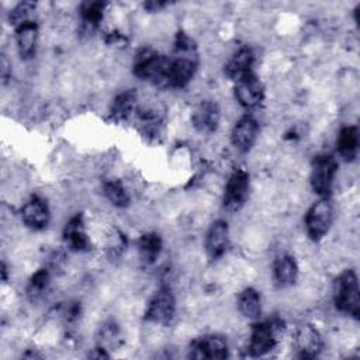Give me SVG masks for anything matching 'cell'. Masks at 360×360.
<instances>
[{"label":"cell","mask_w":360,"mask_h":360,"mask_svg":"<svg viewBox=\"0 0 360 360\" xmlns=\"http://www.w3.org/2000/svg\"><path fill=\"white\" fill-rule=\"evenodd\" d=\"M197 66V49L193 39L184 32H179L174 42L173 58H169L167 87H186L195 75Z\"/></svg>","instance_id":"6da1fadb"},{"label":"cell","mask_w":360,"mask_h":360,"mask_svg":"<svg viewBox=\"0 0 360 360\" xmlns=\"http://www.w3.org/2000/svg\"><path fill=\"white\" fill-rule=\"evenodd\" d=\"M134 75L156 86H167L169 58L152 48H142L134 58Z\"/></svg>","instance_id":"7a4b0ae2"},{"label":"cell","mask_w":360,"mask_h":360,"mask_svg":"<svg viewBox=\"0 0 360 360\" xmlns=\"http://www.w3.org/2000/svg\"><path fill=\"white\" fill-rule=\"evenodd\" d=\"M333 300L336 308L350 316L359 318L360 298L357 276L353 270L342 271L333 283Z\"/></svg>","instance_id":"3957f363"},{"label":"cell","mask_w":360,"mask_h":360,"mask_svg":"<svg viewBox=\"0 0 360 360\" xmlns=\"http://www.w3.org/2000/svg\"><path fill=\"white\" fill-rule=\"evenodd\" d=\"M338 172V162L330 155H318L311 165V187L321 198H328Z\"/></svg>","instance_id":"277c9868"},{"label":"cell","mask_w":360,"mask_h":360,"mask_svg":"<svg viewBox=\"0 0 360 360\" xmlns=\"http://www.w3.org/2000/svg\"><path fill=\"white\" fill-rule=\"evenodd\" d=\"M333 208L328 198H321L307 211L305 215V228L311 240H321L332 225Z\"/></svg>","instance_id":"5b68a950"},{"label":"cell","mask_w":360,"mask_h":360,"mask_svg":"<svg viewBox=\"0 0 360 360\" xmlns=\"http://www.w3.org/2000/svg\"><path fill=\"white\" fill-rule=\"evenodd\" d=\"M176 314V300L167 287L159 288L150 298L145 311V319L162 326L169 325Z\"/></svg>","instance_id":"8992f818"},{"label":"cell","mask_w":360,"mask_h":360,"mask_svg":"<svg viewBox=\"0 0 360 360\" xmlns=\"http://www.w3.org/2000/svg\"><path fill=\"white\" fill-rule=\"evenodd\" d=\"M280 323L274 321H264L255 323L252 326V333L249 339V353L253 357H260L273 350L277 345Z\"/></svg>","instance_id":"52a82bcc"},{"label":"cell","mask_w":360,"mask_h":360,"mask_svg":"<svg viewBox=\"0 0 360 360\" xmlns=\"http://www.w3.org/2000/svg\"><path fill=\"white\" fill-rule=\"evenodd\" d=\"M248 193H249L248 172L243 169H235L225 186L224 207L231 212L239 211L246 202Z\"/></svg>","instance_id":"ba28073f"},{"label":"cell","mask_w":360,"mask_h":360,"mask_svg":"<svg viewBox=\"0 0 360 360\" xmlns=\"http://www.w3.org/2000/svg\"><path fill=\"white\" fill-rule=\"evenodd\" d=\"M190 357L221 360L228 357V345L222 336L204 335L197 338L190 345Z\"/></svg>","instance_id":"9c48e42d"},{"label":"cell","mask_w":360,"mask_h":360,"mask_svg":"<svg viewBox=\"0 0 360 360\" xmlns=\"http://www.w3.org/2000/svg\"><path fill=\"white\" fill-rule=\"evenodd\" d=\"M235 98L242 107L255 108L264 98V87L253 73H249L235 82Z\"/></svg>","instance_id":"30bf717a"},{"label":"cell","mask_w":360,"mask_h":360,"mask_svg":"<svg viewBox=\"0 0 360 360\" xmlns=\"http://www.w3.org/2000/svg\"><path fill=\"white\" fill-rule=\"evenodd\" d=\"M259 132L257 121L250 115H243L233 125L231 132V142L239 152H248L255 145Z\"/></svg>","instance_id":"8fae6325"},{"label":"cell","mask_w":360,"mask_h":360,"mask_svg":"<svg viewBox=\"0 0 360 360\" xmlns=\"http://www.w3.org/2000/svg\"><path fill=\"white\" fill-rule=\"evenodd\" d=\"M21 219L31 229L39 231L46 228L51 219L46 201L38 195L31 197L21 208Z\"/></svg>","instance_id":"7c38bea8"},{"label":"cell","mask_w":360,"mask_h":360,"mask_svg":"<svg viewBox=\"0 0 360 360\" xmlns=\"http://www.w3.org/2000/svg\"><path fill=\"white\" fill-rule=\"evenodd\" d=\"M229 242V229L228 224L224 219H217L211 224L207 236H205V252L211 260L219 259Z\"/></svg>","instance_id":"4fadbf2b"},{"label":"cell","mask_w":360,"mask_h":360,"mask_svg":"<svg viewBox=\"0 0 360 360\" xmlns=\"http://www.w3.org/2000/svg\"><path fill=\"white\" fill-rule=\"evenodd\" d=\"M295 342L301 357H316L323 347V340L319 330L309 323L298 328Z\"/></svg>","instance_id":"5bb4252c"},{"label":"cell","mask_w":360,"mask_h":360,"mask_svg":"<svg viewBox=\"0 0 360 360\" xmlns=\"http://www.w3.org/2000/svg\"><path fill=\"white\" fill-rule=\"evenodd\" d=\"M191 122L198 132H212L219 122V108L217 103L205 100L201 101L191 115Z\"/></svg>","instance_id":"9a60e30c"},{"label":"cell","mask_w":360,"mask_h":360,"mask_svg":"<svg viewBox=\"0 0 360 360\" xmlns=\"http://www.w3.org/2000/svg\"><path fill=\"white\" fill-rule=\"evenodd\" d=\"M253 62H255V56H253V52L252 49L249 48H240L238 49L232 58L226 62L225 65V75L233 80V82H238L239 79H242L243 76L252 73V66H253Z\"/></svg>","instance_id":"2e32d148"},{"label":"cell","mask_w":360,"mask_h":360,"mask_svg":"<svg viewBox=\"0 0 360 360\" xmlns=\"http://www.w3.org/2000/svg\"><path fill=\"white\" fill-rule=\"evenodd\" d=\"M38 41V27L34 21H27L15 27V42L18 53L22 59H31L35 55Z\"/></svg>","instance_id":"e0dca14e"},{"label":"cell","mask_w":360,"mask_h":360,"mask_svg":"<svg viewBox=\"0 0 360 360\" xmlns=\"http://www.w3.org/2000/svg\"><path fill=\"white\" fill-rule=\"evenodd\" d=\"M63 239L75 250H87L90 248V239L87 236L82 215L73 217L66 224L63 229Z\"/></svg>","instance_id":"ac0fdd59"},{"label":"cell","mask_w":360,"mask_h":360,"mask_svg":"<svg viewBox=\"0 0 360 360\" xmlns=\"http://www.w3.org/2000/svg\"><path fill=\"white\" fill-rule=\"evenodd\" d=\"M298 276V266L292 256L283 255L276 259L273 266V278L278 287L291 285Z\"/></svg>","instance_id":"d6986e66"},{"label":"cell","mask_w":360,"mask_h":360,"mask_svg":"<svg viewBox=\"0 0 360 360\" xmlns=\"http://www.w3.org/2000/svg\"><path fill=\"white\" fill-rule=\"evenodd\" d=\"M338 150L346 160H353L359 149V129L354 125H347L340 129L338 141Z\"/></svg>","instance_id":"ffe728a7"},{"label":"cell","mask_w":360,"mask_h":360,"mask_svg":"<svg viewBox=\"0 0 360 360\" xmlns=\"http://www.w3.org/2000/svg\"><path fill=\"white\" fill-rule=\"evenodd\" d=\"M238 308L240 314L248 319H259L262 314V302H260V294L252 288H245L238 298Z\"/></svg>","instance_id":"44dd1931"},{"label":"cell","mask_w":360,"mask_h":360,"mask_svg":"<svg viewBox=\"0 0 360 360\" xmlns=\"http://www.w3.org/2000/svg\"><path fill=\"white\" fill-rule=\"evenodd\" d=\"M135 101H136V94L131 90L118 94L114 98L111 105V117L117 121L127 120L135 108Z\"/></svg>","instance_id":"7402d4cb"},{"label":"cell","mask_w":360,"mask_h":360,"mask_svg":"<svg viewBox=\"0 0 360 360\" xmlns=\"http://www.w3.org/2000/svg\"><path fill=\"white\" fill-rule=\"evenodd\" d=\"M139 256L142 259V262H145L146 264L153 263L160 250H162V239L158 233H145L142 235V238L139 239Z\"/></svg>","instance_id":"603a6c76"},{"label":"cell","mask_w":360,"mask_h":360,"mask_svg":"<svg viewBox=\"0 0 360 360\" xmlns=\"http://www.w3.org/2000/svg\"><path fill=\"white\" fill-rule=\"evenodd\" d=\"M104 195L115 207L124 208L129 204L128 193L125 191L124 186L117 180H110L104 183Z\"/></svg>","instance_id":"cb8c5ba5"},{"label":"cell","mask_w":360,"mask_h":360,"mask_svg":"<svg viewBox=\"0 0 360 360\" xmlns=\"http://www.w3.org/2000/svg\"><path fill=\"white\" fill-rule=\"evenodd\" d=\"M105 4L100 1H86L80 6V15L83 22L89 27H97L103 20V11Z\"/></svg>","instance_id":"d4e9b609"},{"label":"cell","mask_w":360,"mask_h":360,"mask_svg":"<svg viewBox=\"0 0 360 360\" xmlns=\"http://www.w3.org/2000/svg\"><path fill=\"white\" fill-rule=\"evenodd\" d=\"M35 10V3L32 1H22L18 3L8 14V20L10 24H13L14 27H18L27 21H30V15L31 13Z\"/></svg>","instance_id":"484cf974"},{"label":"cell","mask_w":360,"mask_h":360,"mask_svg":"<svg viewBox=\"0 0 360 360\" xmlns=\"http://www.w3.org/2000/svg\"><path fill=\"white\" fill-rule=\"evenodd\" d=\"M48 281H49V274H48V270L46 269H41L38 270L30 280V294H41L46 285H48Z\"/></svg>","instance_id":"4316f807"},{"label":"cell","mask_w":360,"mask_h":360,"mask_svg":"<svg viewBox=\"0 0 360 360\" xmlns=\"http://www.w3.org/2000/svg\"><path fill=\"white\" fill-rule=\"evenodd\" d=\"M0 66H1V77H3V82H6V80H7V77H8V68H10V62L7 60L6 55H3V56H1Z\"/></svg>","instance_id":"83f0119b"}]
</instances>
